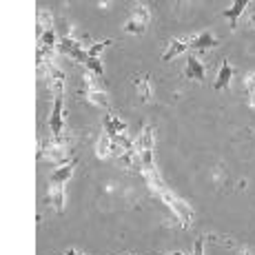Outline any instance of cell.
Masks as SVG:
<instances>
[{
  "mask_svg": "<svg viewBox=\"0 0 255 255\" xmlns=\"http://www.w3.org/2000/svg\"><path fill=\"white\" fill-rule=\"evenodd\" d=\"M158 198L162 200V202L166 204V207H169L171 211H173L175 213V218L180 220V224H182L184 229H189L191 224H193V209L189 207V204L184 202L182 198H178V195L175 193H171L169 189H162L158 193Z\"/></svg>",
  "mask_w": 255,
  "mask_h": 255,
  "instance_id": "1",
  "label": "cell"
},
{
  "mask_svg": "<svg viewBox=\"0 0 255 255\" xmlns=\"http://www.w3.org/2000/svg\"><path fill=\"white\" fill-rule=\"evenodd\" d=\"M62 105H65V96L53 98V109L49 116V131L53 135V144L62 146L65 144V118H62Z\"/></svg>",
  "mask_w": 255,
  "mask_h": 255,
  "instance_id": "2",
  "label": "cell"
},
{
  "mask_svg": "<svg viewBox=\"0 0 255 255\" xmlns=\"http://www.w3.org/2000/svg\"><path fill=\"white\" fill-rule=\"evenodd\" d=\"M149 18H151V9L146 7V4H138V7L133 9V13H131V18L127 20L125 31L133 33V36H140V33H144L146 24H149Z\"/></svg>",
  "mask_w": 255,
  "mask_h": 255,
  "instance_id": "3",
  "label": "cell"
},
{
  "mask_svg": "<svg viewBox=\"0 0 255 255\" xmlns=\"http://www.w3.org/2000/svg\"><path fill=\"white\" fill-rule=\"evenodd\" d=\"M45 69H47V82H49V89H51L53 98L65 96V73L58 69V67H53L51 62H47Z\"/></svg>",
  "mask_w": 255,
  "mask_h": 255,
  "instance_id": "4",
  "label": "cell"
},
{
  "mask_svg": "<svg viewBox=\"0 0 255 255\" xmlns=\"http://www.w3.org/2000/svg\"><path fill=\"white\" fill-rule=\"evenodd\" d=\"M218 45H220V40L211 31H202V33H198V36L191 38V49H193L195 56H200V53H204L207 49H213Z\"/></svg>",
  "mask_w": 255,
  "mask_h": 255,
  "instance_id": "5",
  "label": "cell"
},
{
  "mask_svg": "<svg viewBox=\"0 0 255 255\" xmlns=\"http://www.w3.org/2000/svg\"><path fill=\"white\" fill-rule=\"evenodd\" d=\"M184 78H189V80H195V82H204V78H207V69L202 67V62L198 60V56H195V53L186 56Z\"/></svg>",
  "mask_w": 255,
  "mask_h": 255,
  "instance_id": "6",
  "label": "cell"
},
{
  "mask_svg": "<svg viewBox=\"0 0 255 255\" xmlns=\"http://www.w3.org/2000/svg\"><path fill=\"white\" fill-rule=\"evenodd\" d=\"M191 38H193V36H178V38H173V40L169 42V49L164 51L162 60L169 62V60H173L175 56H182L186 49H191Z\"/></svg>",
  "mask_w": 255,
  "mask_h": 255,
  "instance_id": "7",
  "label": "cell"
},
{
  "mask_svg": "<svg viewBox=\"0 0 255 255\" xmlns=\"http://www.w3.org/2000/svg\"><path fill=\"white\" fill-rule=\"evenodd\" d=\"M233 76H235V69L231 67V62L222 60V65H220V71H218V78H215V82H213V89L215 91H227L229 87H231Z\"/></svg>",
  "mask_w": 255,
  "mask_h": 255,
  "instance_id": "8",
  "label": "cell"
},
{
  "mask_svg": "<svg viewBox=\"0 0 255 255\" xmlns=\"http://www.w3.org/2000/svg\"><path fill=\"white\" fill-rule=\"evenodd\" d=\"M102 122H105V135H109L111 140L120 138V135H127V122H122L118 116L107 114Z\"/></svg>",
  "mask_w": 255,
  "mask_h": 255,
  "instance_id": "9",
  "label": "cell"
},
{
  "mask_svg": "<svg viewBox=\"0 0 255 255\" xmlns=\"http://www.w3.org/2000/svg\"><path fill=\"white\" fill-rule=\"evenodd\" d=\"M40 158H47V160H51V162H56V164H67V162H71V160H67V151H65V146H58V144H45V146H40Z\"/></svg>",
  "mask_w": 255,
  "mask_h": 255,
  "instance_id": "10",
  "label": "cell"
},
{
  "mask_svg": "<svg viewBox=\"0 0 255 255\" xmlns=\"http://www.w3.org/2000/svg\"><path fill=\"white\" fill-rule=\"evenodd\" d=\"M247 7H249V0H235L231 7L222 11V16L229 20V27H231V29H238V18L242 16V11Z\"/></svg>",
  "mask_w": 255,
  "mask_h": 255,
  "instance_id": "11",
  "label": "cell"
},
{
  "mask_svg": "<svg viewBox=\"0 0 255 255\" xmlns=\"http://www.w3.org/2000/svg\"><path fill=\"white\" fill-rule=\"evenodd\" d=\"M76 164H78V160H76V158H71V162H67V164L58 166V169L51 173L49 182H51V184H65L67 180H69L71 175H73V169H76Z\"/></svg>",
  "mask_w": 255,
  "mask_h": 255,
  "instance_id": "12",
  "label": "cell"
},
{
  "mask_svg": "<svg viewBox=\"0 0 255 255\" xmlns=\"http://www.w3.org/2000/svg\"><path fill=\"white\" fill-rule=\"evenodd\" d=\"M49 200L56 213H62L65 211V184H49Z\"/></svg>",
  "mask_w": 255,
  "mask_h": 255,
  "instance_id": "13",
  "label": "cell"
},
{
  "mask_svg": "<svg viewBox=\"0 0 255 255\" xmlns=\"http://www.w3.org/2000/svg\"><path fill=\"white\" fill-rule=\"evenodd\" d=\"M135 151H153V127H144L135 140Z\"/></svg>",
  "mask_w": 255,
  "mask_h": 255,
  "instance_id": "14",
  "label": "cell"
},
{
  "mask_svg": "<svg viewBox=\"0 0 255 255\" xmlns=\"http://www.w3.org/2000/svg\"><path fill=\"white\" fill-rule=\"evenodd\" d=\"M133 85L138 87V93H140V100L144 102H151V85H149V76H138L133 78Z\"/></svg>",
  "mask_w": 255,
  "mask_h": 255,
  "instance_id": "15",
  "label": "cell"
},
{
  "mask_svg": "<svg viewBox=\"0 0 255 255\" xmlns=\"http://www.w3.org/2000/svg\"><path fill=\"white\" fill-rule=\"evenodd\" d=\"M53 27H56V20H53L51 11H49V9H38V31L45 33Z\"/></svg>",
  "mask_w": 255,
  "mask_h": 255,
  "instance_id": "16",
  "label": "cell"
},
{
  "mask_svg": "<svg viewBox=\"0 0 255 255\" xmlns=\"http://www.w3.org/2000/svg\"><path fill=\"white\" fill-rule=\"evenodd\" d=\"M96 155L100 160H107V158H114V142H111L109 135H105L100 142H98V149H96Z\"/></svg>",
  "mask_w": 255,
  "mask_h": 255,
  "instance_id": "17",
  "label": "cell"
},
{
  "mask_svg": "<svg viewBox=\"0 0 255 255\" xmlns=\"http://www.w3.org/2000/svg\"><path fill=\"white\" fill-rule=\"evenodd\" d=\"M244 91L249 96V105L255 109V71H249L244 78Z\"/></svg>",
  "mask_w": 255,
  "mask_h": 255,
  "instance_id": "18",
  "label": "cell"
},
{
  "mask_svg": "<svg viewBox=\"0 0 255 255\" xmlns=\"http://www.w3.org/2000/svg\"><path fill=\"white\" fill-rule=\"evenodd\" d=\"M116 40H111V38H107V40H100V42H93V45L87 49V53H89V58H100V53L105 51L109 45H114Z\"/></svg>",
  "mask_w": 255,
  "mask_h": 255,
  "instance_id": "19",
  "label": "cell"
},
{
  "mask_svg": "<svg viewBox=\"0 0 255 255\" xmlns=\"http://www.w3.org/2000/svg\"><path fill=\"white\" fill-rule=\"evenodd\" d=\"M62 255H85V253H80V251H76V249H69V251H65Z\"/></svg>",
  "mask_w": 255,
  "mask_h": 255,
  "instance_id": "20",
  "label": "cell"
},
{
  "mask_svg": "<svg viewBox=\"0 0 255 255\" xmlns=\"http://www.w3.org/2000/svg\"><path fill=\"white\" fill-rule=\"evenodd\" d=\"M251 27H255V16H251Z\"/></svg>",
  "mask_w": 255,
  "mask_h": 255,
  "instance_id": "21",
  "label": "cell"
},
{
  "mask_svg": "<svg viewBox=\"0 0 255 255\" xmlns=\"http://www.w3.org/2000/svg\"><path fill=\"white\" fill-rule=\"evenodd\" d=\"M171 255H175V253H171Z\"/></svg>",
  "mask_w": 255,
  "mask_h": 255,
  "instance_id": "22",
  "label": "cell"
}]
</instances>
